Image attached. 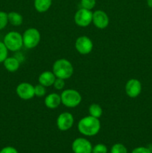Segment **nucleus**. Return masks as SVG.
<instances>
[{"label": "nucleus", "instance_id": "1", "mask_svg": "<svg viewBox=\"0 0 152 153\" xmlns=\"http://www.w3.org/2000/svg\"><path fill=\"white\" fill-rule=\"evenodd\" d=\"M77 129L81 134L88 137L95 136L101 129V122L98 118L86 116L80 119L77 123Z\"/></svg>", "mask_w": 152, "mask_h": 153}, {"label": "nucleus", "instance_id": "2", "mask_svg": "<svg viewBox=\"0 0 152 153\" xmlns=\"http://www.w3.org/2000/svg\"><path fill=\"white\" fill-rule=\"evenodd\" d=\"M52 72L56 78L66 80L72 77L74 73V67L69 60L66 58H60L54 63L52 66Z\"/></svg>", "mask_w": 152, "mask_h": 153}, {"label": "nucleus", "instance_id": "3", "mask_svg": "<svg viewBox=\"0 0 152 153\" xmlns=\"http://www.w3.org/2000/svg\"><path fill=\"white\" fill-rule=\"evenodd\" d=\"M61 104L66 108H74L78 106L82 101L80 93L75 89H66L61 93Z\"/></svg>", "mask_w": 152, "mask_h": 153}, {"label": "nucleus", "instance_id": "4", "mask_svg": "<svg viewBox=\"0 0 152 153\" xmlns=\"http://www.w3.org/2000/svg\"><path fill=\"white\" fill-rule=\"evenodd\" d=\"M2 42L7 50L11 52H18L23 46L22 35L17 31H13L7 33Z\"/></svg>", "mask_w": 152, "mask_h": 153}, {"label": "nucleus", "instance_id": "5", "mask_svg": "<svg viewBox=\"0 0 152 153\" xmlns=\"http://www.w3.org/2000/svg\"><path fill=\"white\" fill-rule=\"evenodd\" d=\"M41 39L40 32L35 28H29L24 31L22 34L23 46L26 49H32L38 46Z\"/></svg>", "mask_w": 152, "mask_h": 153}, {"label": "nucleus", "instance_id": "6", "mask_svg": "<svg viewBox=\"0 0 152 153\" xmlns=\"http://www.w3.org/2000/svg\"><path fill=\"white\" fill-rule=\"evenodd\" d=\"M92 10L80 7L76 11L74 16V21L77 25L80 27H86L92 22Z\"/></svg>", "mask_w": 152, "mask_h": 153}, {"label": "nucleus", "instance_id": "7", "mask_svg": "<svg viewBox=\"0 0 152 153\" xmlns=\"http://www.w3.org/2000/svg\"><path fill=\"white\" fill-rule=\"evenodd\" d=\"M75 47L77 52L80 55H88L93 49V43L87 36H80L75 40Z\"/></svg>", "mask_w": 152, "mask_h": 153}, {"label": "nucleus", "instance_id": "8", "mask_svg": "<svg viewBox=\"0 0 152 153\" xmlns=\"http://www.w3.org/2000/svg\"><path fill=\"white\" fill-rule=\"evenodd\" d=\"M74 117L69 112H63L57 118V126L62 131L69 130L74 124Z\"/></svg>", "mask_w": 152, "mask_h": 153}, {"label": "nucleus", "instance_id": "9", "mask_svg": "<svg viewBox=\"0 0 152 153\" xmlns=\"http://www.w3.org/2000/svg\"><path fill=\"white\" fill-rule=\"evenodd\" d=\"M16 93L18 97L22 100H31L35 96L34 86L28 82H22L16 87Z\"/></svg>", "mask_w": 152, "mask_h": 153}, {"label": "nucleus", "instance_id": "10", "mask_svg": "<svg viewBox=\"0 0 152 153\" xmlns=\"http://www.w3.org/2000/svg\"><path fill=\"white\" fill-rule=\"evenodd\" d=\"M74 153H92V146L90 142L83 137H77L72 144Z\"/></svg>", "mask_w": 152, "mask_h": 153}, {"label": "nucleus", "instance_id": "11", "mask_svg": "<svg viewBox=\"0 0 152 153\" xmlns=\"http://www.w3.org/2000/svg\"><path fill=\"white\" fill-rule=\"evenodd\" d=\"M110 22L108 15L102 10H97L92 13L93 25L98 29H104L107 28Z\"/></svg>", "mask_w": 152, "mask_h": 153}, {"label": "nucleus", "instance_id": "12", "mask_svg": "<svg viewBox=\"0 0 152 153\" xmlns=\"http://www.w3.org/2000/svg\"><path fill=\"white\" fill-rule=\"evenodd\" d=\"M125 89L128 97L131 98H136L141 94L142 84L140 81L137 79H129L125 84Z\"/></svg>", "mask_w": 152, "mask_h": 153}, {"label": "nucleus", "instance_id": "13", "mask_svg": "<svg viewBox=\"0 0 152 153\" xmlns=\"http://www.w3.org/2000/svg\"><path fill=\"white\" fill-rule=\"evenodd\" d=\"M44 104L46 108L49 109H56L58 108L61 104V95L57 93H52L49 94L45 97Z\"/></svg>", "mask_w": 152, "mask_h": 153}, {"label": "nucleus", "instance_id": "14", "mask_svg": "<svg viewBox=\"0 0 152 153\" xmlns=\"http://www.w3.org/2000/svg\"><path fill=\"white\" fill-rule=\"evenodd\" d=\"M56 79V76L52 71H44L40 73L38 77V82L46 88L53 86V84Z\"/></svg>", "mask_w": 152, "mask_h": 153}, {"label": "nucleus", "instance_id": "15", "mask_svg": "<svg viewBox=\"0 0 152 153\" xmlns=\"http://www.w3.org/2000/svg\"><path fill=\"white\" fill-rule=\"evenodd\" d=\"M4 68L10 73L16 72L19 68L20 62L16 57H7L3 62Z\"/></svg>", "mask_w": 152, "mask_h": 153}, {"label": "nucleus", "instance_id": "16", "mask_svg": "<svg viewBox=\"0 0 152 153\" xmlns=\"http://www.w3.org/2000/svg\"><path fill=\"white\" fill-rule=\"evenodd\" d=\"M52 0H34V6L39 13H45L51 7Z\"/></svg>", "mask_w": 152, "mask_h": 153}, {"label": "nucleus", "instance_id": "17", "mask_svg": "<svg viewBox=\"0 0 152 153\" xmlns=\"http://www.w3.org/2000/svg\"><path fill=\"white\" fill-rule=\"evenodd\" d=\"M7 18H8V23H10L13 26H19L23 22V17L22 15L16 11L9 12L7 13Z\"/></svg>", "mask_w": 152, "mask_h": 153}, {"label": "nucleus", "instance_id": "18", "mask_svg": "<svg viewBox=\"0 0 152 153\" xmlns=\"http://www.w3.org/2000/svg\"><path fill=\"white\" fill-rule=\"evenodd\" d=\"M89 114L90 116L94 117L95 118H98L99 119L101 117L103 114V110L102 108L101 107V105L97 103H92L89 105Z\"/></svg>", "mask_w": 152, "mask_h": 153}, {"label": "nucleus", "instance_id": "19", "mask_svg": "<svg viewBox=\"0 0 152 153\" xmlns=\"http://www.w3.org/2000/svg\"><path fill=\"white\" fill-rule=\"evenodd\" d=\"M110 153H128V150L125 146L122 143H115L111 148Z\"/></svg>", "mask_w": 152, "mask_h": 153}, {"label": "nucleus", "instance_id": "20", "mask_svg": "<svg viewBox=\"0 0 152 153\" xmlns=\"http://www.w3.org/2000/svg\"><path fill=\"white\" fill-rule=\"evenodd\" d=\"M96 1L95 0H80V6L81 7L87 10H92L95 7Z\"/></svg>", "mask_w": 152, "mask_h": 153}, {"label": "nucleus", "instance_id": "21", "mask_svg": "<svg viewBox=\"0 0 152 153\" xmlns=\"http://www.w3.org/2000/svg\"><path fill=\"white\" fill-rule=\"evenodd\" d=\"M46 94V88L43 85L38 84L34 86V94L37 97H43Z\"/></svg>", "mask_w": 152, "mask_h": 153}, {"label": "nucleus", "instance_id": "22", "mask_svg": "<svg viewBox=\"0 0 152 153\" xmlns=\"http://www.w3.org/2000/svg\"><path fill=\"white\" fill-rule=\"evenodd\" d=\"M7 55H8V50L4 43L0 41V63L4 62V60L8 57Z\"/></svg>", "mask_w": 152, "mask_h": 153}, {"label": "nucleus", "instance_id": "23", "mask_svg": "<svg viewBox=\"0 0 152 153\" xmlns=\"http://www.w3.org/2000/svg\"><path fill=\"white\" fill-rule=\"evenodd\" d=\"M8 23L7 13L0 10V30H2L7 26Z\"/></svg>", "mask_w": 152, "mask_h": 153}, {"label": "nucleus", "instance_id": "24", "mask_svg": "<svg viewBox=\"0 0 152 153\" xmlns=\"http://www.w3.org/2000/svg\"><path fill=\"white\" fill-rule=\"evenodd\" d=\"M107 148L103 143H98L92 147V153H107Z\"/></svg>", "mask_w": 152, "mask_h": 153}, {"label": "nucleus", "instance_id": "25", "mask_svg": "<svg viewBox=\"0 0 152 153\" xmlns=\"http://www.w3.org/2000/svg\"><path fill=\"white\" fill-rule=\"evenodd\" d=\"M53 86L58 91H61L65 87V80L62 79H60V78H56V79H55V82L53 84Z\"/></svg>", "mask_w": 152, "mask_h": 153}, {"label": "nucleus", "instance_id": "26", "mask_svg": "<svg viewBox=\"0 0 152 153\" xmlns=\"http://www.w3.org/2000/svg\"><path fill=\"white\" fill-rule=\"evenodd\" d=\"M131 153H152L151 151L147 147H144V146H139V147L135 148L133 149Z\"/></svg>", "mask_w": 152, "mask_h": 153}, {"label": "nucleus", "instance_id": "27", "mask_svg": "<svg viewBox=\"0 0 152 153\" xmlns=\"http://www.w3.org/2000/svg\"><path fill=\"white\" fill-rule=\"evenodd\" d=\"M0 153H19L13 146H5L0 150Z\"/></svg>", "mask_w": 152, "mask_h": 153}, {"label": "nucleus", "instance_id": "28", "mask_svg": "<svg viewBox=\"0 0 152 153\" xmlns=\"http://www.w3.org/2000/svg\"><path fill=\"white\" fill-rule=\"evenodd\" d=\"M147 4L149 7L152 8V0H147Z\"/></svg>", "mask_w": 152, "mask_h": 153}]
</instances>
